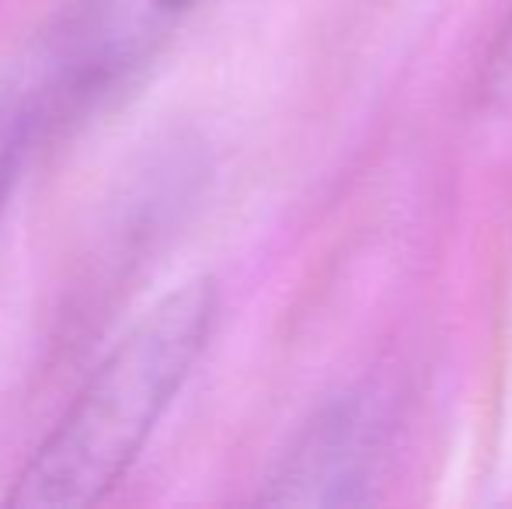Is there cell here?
<instances>
[{
	"instance_id": "5",
	"label": "cell",
	"mask_w": 512,
	"mask_h": 509,
	"mask_svg": "<svg viewBox=\"0 0 512 509\" xmlns=\"http://www.w3.org/2000/svg\"><path fill=\"white\" fill-rule=\"evenodd\" d=\"M150 4H154L161 14H185V11H192V7L203 4V0H150Z\"/></svg>"
},
{
	"instance_id": "3",
	"label": "cell",
	"mask_w": 512,
	"mask_h": 509,
	"mask_svg": "<svg viewBox=\"0 0 512 509\" xmlns=\"http://www.w3.org/2000/svg\"><path fill=\"white\" fill-rule=\"evenodd\" d=\"M370 426L373 419L356 401L328 408L269 478L265 503L331 506L363 499L356 485L370 471Z\"/></svg>"
},
{
	"instance_id": "4",
	"label": "cell",
	"mask_w": 512,
	"mask_h": 509,
	"mask_svg": "<svg viewBox=\"0 0 512 509\" xmlns=\"http://www.w3.org/2000/svg\"><path fill=\"white\" fill-rule=\"evenodd\" d=\"M488 95L499 109L512 112V21L506 25L499 39V49L492 56V70H488Z\"/></svg>"
},
{
	"instance_id": "1",
	"label": "cell",
	"mask_w": 512,
	"mask_h": 509,
	"mask_svg": "<svg viewBox=\"0 0 512 509\" xmlns=\"http://www.w3.org/2000/svg\"><path fill=\"white\" fill-rule=\"evenodd\" d=\"M216 311L220 297L213 279H189L150 304L63 408L4 503L11 509L102 503L136 464L203 360Z\"/></svg>"
},
{
	"instance_id": "2",
	"label": "cell",
	"mask_w": 512,
	"mask_h": 509,
	"mask_svg": "<svg viewBox=\"0 0 512 509\" xmlns=\"http://www.w3.org/2000/svg\"><path fill=\"white\" fill-rule=\"evenodd\" d=\"M98 35L95 14L56 21L0 74V217L39 136L95 84Z\"/></svg>"
}]
</instances>
